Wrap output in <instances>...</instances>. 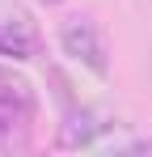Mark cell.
Here are the masks:
<instances>
[{
	"instance_id": "6da1fadb",
	"label": "cell",
	"mask_w": 152,
	"mask_h": 157,
	"mask_svg": "<svg viewBox=\"0 0 152 157\" xmlns=\"http://www.w3.org/2000/svg\"><path fill=\"white\" fill-rule=\"evenodd\" d=\"M34 119H38L34 85L0 64V153H25L34 140Z\"/></svg>"
},
{
	"instance_id": "277c9868",
	"label": "cell",
	"mask_w": 152,
	"mask_h": 157,
	"mask_svg": "<svg viewBox=\"0 0 152 157\" xmlns=\"http://www.w3.org/2000/svg\"><path fill=\"white\" fill-rule=\"evenodd\" d=\"M38 51V30L21 9H0V55H25Z\"/></svg>"
},
{
	"instance_id": "3957f363",
	"label": "cell",
	"mask_w": 152,
	"mask_h": 157,
	"mask_svg": "<svg viewBox=\"0 0 152 157\" xmlns=\"http://www.w3.org/2000/svg\"><path fill=\"white\" fill-rule=\"evenodd\" d=\"M59 43H63V51H68V55H76L80 64H89L97 77L110 72V64H106V43H101L97 26H93L89 17H68L63 30H59Z\"/></svg>"
},
{
	"instance_id": "7a4b0ae2",
	"label": "cell",
	"mask_w": 152,
	"mask_h": 157,
	"mask_svg": "<svg viewBox=\"0 0 152 157\" xmlns=\"http://www.w3.org/2000/svg\"><path fill=\"white\" fill-rule=\"evenodd\" d=\"M59 149H89V153H152V140L127 132V123L118 119H101V123H80L72 119L63 136H59Z\"/></svg>"
}]
</instances>
